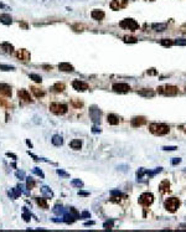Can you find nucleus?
Returning <instances> with one entry per match:
<instances>
[{
	"label": "nucleus",
	"instance_id": "3",
	"mask_svg": "<svg viewBox=\"0 0 186 232\" xmlns=\"http://www.w3.org/2000/svg\"><path fill=\"white\" fill-rule=\"evenodd\" d=\"M158 92L161 93L164 96H169V97H174L177 94L179 89H177L176 86H171V85H165L161 87H158Z\"/></svg>",
	"mask_w": 186,
	"mask_h": 232
},
{
	"label": "nucleus",
	"instance_id": "46",
	"mask_svg": "<svg viewBox=\"0 0 186 232\" xmlns=\"http://www.w3.org/2000/svg\"><path fill=\"white\" fill-rule=\"evenodd\" d=\"M181 163V159L180 158H175L174 160H173V165H176V164H180Z\"/></svg>",
	"mask_w": 186,
	"mask_h": 232
},
{
	"label": "nucleus",
	"instance_id": "13",
	"mask_svg": "<svg viewBox=\"0 0 186 232\" xmlns=\"http://www.w3.org/2000/svg\"><path fill=\"white\" fill-rule=\"evenodd\" d=\"M104 16H106V13L103 10H92L91 11V18L93 20H96V21H100V20H103L104 19Z\"/></svg>",
	"mask_w": 186,
	"mask_h": 232
},
{
	"label": "nucleus",
	"instance_id": "22",
	"mask_svg": "<svg viewBox=\"0 0 186 232\" xmlns=\"http://www.w3.org/2000/svg\"><path fill=\"white\" fill-rule=\"evenodd\" d=\"M138 94L141 96V97H154L155 96V92H154L153 89H147V88H144V89L138 91Z\"/></svg>",
	"mask_w": 186,
	"mask_h": 232
},
{
	"label": "nucleus",
	"instance_id": "9",
	"mask_svg": "<svg viewBox=\"0 0 186 232\" xmlns=\"http://www.w3.org/2000/svg\"><path fill=\"white\" fill-rule=\"evenodd\" d=\"M16 57H18V59L20 61H22V62H28L31 59V55H30V52L28 51V50L20 48V50H18V51H16Z\"/></svg>",
	"mask_w": 186,
	"mask_h": 232
},
{
	"label": "nucleus",
	"instance_id": "11",
	"mask_svg": "<svg viewBox=\"0 0 186 232\" xmlns=\"http://www.w3.org/2000/svg\"><path fill=\"white\" fill-rule=\"evenodd\" d=\"M72 87L76 89V91H80V92H84V91L88 89V85L86 82H83L81 80H74L72 82Z\"/></svg>",
	"mask_w": 186,
	"mask_h": 232
},
{
	"label": "nucleus",
	"instance_id": "26",
	"mask_svg": "<svg viewBox=\"0 0 186 232\" xmlns=\"http://www.w3.org/2000/svg\"><path fill=\"white\" fill-rule=\"evenodd\" d=\"M51 142H52V144L55 146H60V145L63 144V139H62L61 135H54L52 139H51Z\"/></svg>",
	"mask_w": 186,
	"mask_h": 232
},
{
	"label": "nucleus",
	"instance_id": "33",
	"mask_svg": "<svg viewBox=\"0 0 186 232\" xmlns=\"http://www.w3.org/2000/svg\"><path fill=\"white\" fill-rule=\"evenodd\" d=\"M160 44H161L163 46H166V47H169V46L174 45V41H173V40H170V39H163L161 41H160Z\"/></svg>",
	"mask_w": 186,
	"mask_h": 232
},
{
	"label": "nucleus",
	"instance_id": "20",
	"mask_svg": "<svg viewBox=\"0 0 186 232\" xmlns=\"http://www.w3.org/2000/svg\"><path fill=\"white\" fill-rule=\"evenodd\" d=\"M0 22L4 25H11L13 24V18L9 14H1L0 15Z\"/></svg>",
	"mask_w": 186,
	"mask_h": 232
},
{
	"label": "nucleus",
	"instance_id": "24",
	"mask_svg": "<svg viewBox=\"0 0 186 232\" xmlns=\"http://www.w3.org/2000/svg\"><path fill=\"white\" fill-rule=\"evenodd\" d=\"M65 88H66V86L63 83H61V82H57V83H55L51 87V91H52V92H63Z\"/></svg>",
	"mask_w": 186,
	"mask_h": 232
},
{
	"label": "nucleus",
	"instance_id": "19",
	"mask_svg": "<svg viewBox=\"0 0 186 232\" xmlns=\"http://www.w3.org/2000/svg\"><path fill=\"white\" fill-rule=\"evenodd\" d=\"M0 50L5 54H13L14 52V46L9 42H3L1 45H0Z\"/></svg>",
	"mask_w": 186,
	"mask_h": 232
},
{
	"label": "nucleus",
	"instance_id": "1",
	"mask_svg": "<svg viewBox=\"0 0 186 232\" xmlns=\"http://www.w3.org/2000/svg\"><path fill=\"white\" fill-rule=\"evenodd\" d=\"M149 130L154 135L161 137V135L167 134L169 130H170V128H169V126H166V124H164V123H151L149 126Z\"/></svg>",
	"mask_w": 186,
	"mask_h": 232
},
{
	"label": "nucleus",
	"instance_id": "27",
	"mask_svg": "<svg viewBox=\"0 0 186 232\" xmlns=\"http://www.w3.org/2000/svg\"><path fill=\"white\" fill-rule=\"evenodd\" d=\"M37 205L40 206L41 209H44V210H47L48 209V205H47V201H46V199H40V197H36L35 199Z\"/></svg>",
	"mask_w": 186,
	"mask_h": 232
},
{
	"label": "nucleus",
	"instance_id": "40",
	"mask_svg": "<svg viewBox=\"0 0 186 232\" xmlns=\"http://www.w3.org/2000/svg\"><path fill=\"white\" fill-rule=\"evenodd\" d=\"M103 227L107 228V230H111V228L113 227V221H107L104 225H103Z\"/></svg>",
	"mask_w": 186,
	"mask_h": 232
},
{
	"label": "nucleus",
	"instance_id": "48",
	"mask_svg": "<svg viewBox=\"0 0 186 232\" xmlns=\"http://www.w3.org/2000/svg\"><path fill=\"white\" fill-rule=\"evenodd\" d=\"M81 216H82V217H91V213L87 212V211H84V212H82Z\"/></svg>",
	"mask_w": 186,
	"mask_h": 232
},
{
	"label": "nucleus",
	"instance_id": "14",
	"mask_svg": "<svg viewBox=\"0 0 186 232\" xmlns=\"http://www.w3.org/2000/svg\"><path fill=\"white\" fill-rule=\"evenodd\" d=\"M18 96H19V98L21 99L22 102H26V103H30V102H32L31 96H30V93L28 92L26 89H20L19 92H18Z\"/></svg>",
	"mask_w": 186,
	"mask_h": 232
},
{
	"label": "nucleus",
	"instance_id": "23",
	"mask_svg": "<svg viewBox=\"0 0 186 232\" xmlns=\"http://www.w3.org/2000/svg\"><path fill=\"white\" fill-rule=\"evenodd\" d=\"M70 146L73 149V150H80V149L82 148V142L80 139H73V140H71Z\"/></svg>",
	"mask_w": 186,
	"mask_h": 232
},
{
	"label": "nucleus",
	"instance_id": "49",
	"mask_svg": "<svg viewBox=\"0 0 186 232\" xmlns=\"http://www.w3.org/2000/svg\"><path fill=\"white\" fill-rule=\"evenodd\" d=\"M6 155H7V156H10V158H13V159H16V155H15V154H11V153H6Z\"/></svg>",
	"mask_w": 186,
	"mask_h": 232
},
{
	"label": "nucleus",
	"instance_id": "21",
	"mask_svg": "<svg viewBox=\"0 0 186 232\" xmlns=\"http://www.w3.org/2000/svg\"><path fill=\"white\" fill-rule=\"evenodd\" d=\"M107 119H108V123L112 124V126H117V124H119V122H121V118L115 114H108Z\"/></svg>",
	"mask_w": 186,
	"mask_h": 232
},
{
	"label": "nucleus",
	"instance_id": "15",
	"mask_svg": "<svg viewBox=\"0 0 186 232\" xmlns=\"http://www.w3.org/2000/svg\"><path fill=\"white\" fill-rule=\"evenodd\" d=\"M145 123H147V119H145L144 117H134V118L130 120L132 127H134V128H138V127L144 126Z\"/></svg>",
	"mask_w": 186,
	"mask_h": 232
},
{
	"label": "nucleus",
	"instance_id": "51",
	"mask_svg": "<svg viewBox=\"0 0 186 232\" xmlns=\"http://www.w3.org/2000/svg\"><path fill=\"white\" fill-rule=\"evenodd\" d=\"M0 106H7V104H6V102H4L1 98H0Z\"/></svg>",
	"mask_w": 186,
	"mask_h": 232
},
{
	"label": "nucleus",
	"instance_id": "50",
	"mask_svg": "<svg viewBox=\"0 0 186 232\" xmlns=\"http://www.w3.org/2000/svg\"><path fill=\"white\" fill-rule=\"evenodd\" d=\"M78 195H81V196H88L89 194H88V193H83V191H80V193H78Z\"/></svg>",
	"mask_w": 186,
	"mask_h": 232
},
{
	"label": "nucleus",
	"instance_id": "25",
	"mask_svg": "<svg viewBox=\"0 0 186 232\" xmlns=\"http://www.w3.org/2000/svg\"><path fill=\"white\" fill-rule=\"evenodd\" d=\"M41 194L44 195L45 197H47V199L54 197V193H52V190L50 189V187H47V186H44V187L41 189Z\"/></svg>",
	"mask_w": 186,
	"mask_h": 232
},
{
	"label": "nucleus",
	"instance_id": "35",
	"mask_svg": "<svg viewBox=\"0 0 186 232\" xmlns=\"http://www.w3.org/2000/svg\"><path fill=\"white\" fill-rule=\"evenodd\" d=\"M30 78L33 80L35 82H37V83H41V82H42V77L39 76V74H35V73H31L30 74Z\"/></svg>",
	"mask_w": 186,
	"mask_h": 232
},
{
	"label": "nucleus",
	"instance_id": "36",
	"mask_svg": "<svg viewBox=\"0 0 186 232\" xmlns=\"http://www.w3.org/2000/svg\"><path fill=\"white\" fill-rule=\"evenodd\" d=\"M72 186H76V187H83V183H82V181L80 180V179H74V180H72Z\"/></svg>",
	"mask_w": 186,
	"mask_h": 232
},
{
	"label": "nucleus",
	"instance_id": "18",
	"mask_svg": "<svg viewBox=\"0 0 186 232\" xmlns=\"http://www.w3.org/2000/svg\"><path fill=\"white\" fill-rule=\"evenodd\" d=\"M58 70L62 71V72H73L74 71L73 66L70 65L68 62H61V63H58Z\"/></svg>",
	"mask_w": 186,
	"mask_h": 232
},
{
	"label": "nucleus",
	"instance_id": "37",
	"mask_svg": "<svg viewBox=\"0 0 186 232\" xmlns=\"http://www.w3.org/2000/svg\"><path fill=\"white\" fill-rule=\"evenodd\" d=\"M68 212L72 215V216H73L74 219H77V217H80V216H81V215H80L77 211H76V209H73V207H70V209H68Z\"/></svg>",
	"mask_w": 186,
	"mask_h": 232
},
{
	"label": "nucleus",
	"instance_id": "52",
	"mask_svg": "<svg viewBox=\"0 0 186 232\" xmlns=\"http://www.w3.org/2000/svg\"><path fill=\"white\" fill-rule=\"evenodd\" d=\"M20 25H21V26H22V28H25V29H28V25H26V24H25V22H20Z\"/></svg>",
	"mask_w": 186,
	"mask_h": 232
},
{
	"label": "nucleus",
	"instance_id": "28",
	"mask_svg": "<svg viewBox=\"0 0 186 232\" xmlns=\"http://www.w3.org/2000/svg\"><path fill=\"white\" fill-rule=\"evenodd\" d=\"M166 26H167V24H153V29L154 31L156 32H161V31H165L166 30Z\"/></svg>",
	"mask_w": 186,
	"mask_h": 232
},
{
	"label": "nucleus",
	"instance_id": "41",
	"mask_svg": "<svg viewBox=\"0 0 186 232\" xmlns=\"http://www.w3.org/2000/svg\"><path fill=\"white\" fill-rule=\"evenodd\" d=\"M16 178H19L20 180L25 179V173L24 171H16Z\"/></svg>",
	"mask_w": 186,
	"mask_h": 232
},
{
	"label": "nucleus",
	"instance_id": "6",
	"mask_svg": "<svg viewBox=\"0 0 186 232\" xmlns=\"http://www.w3.org/2000/svg\"><path fill=\"white\" fill-rule=\"evenodd\" d=\"M154 202V195L151 193H144L139 196V204L144 207H149V206Z\"/></svg>",
	"mask_w": 186,
	"mask_h": 232
},
{
	"label": "nucleus",
	"instance_id": "4",
	"mask_svg": "<svg viewBox=\"0 0 186 232\" xmlns=\"http://www.w3.org/2000/svg\"><path fill=\"white\" fill-rule=\"evenodd\" d=\"M119 26L124 30H129V31H137L139 29V24L135 21L134 19H124L119 22Z\"/></svg>",
	"mask_w": 186,
	"mask_h": 232
},
{
	"label": "nucleus",
	"instance_id": "45",
	"mask_svg": "<svg viewBox=\"0 0 186 232\" xmlns=\"http://www.w3.org/2000/svg\"><path fill=\"white\" fill-rule=\"evenodd\" d=\"M163 149H164V150H167V152L169 150H176L177 146H164Z\"/></svg>",
	"mask_w": 186,
	"mask_h": 232
},
{
	"label": "nucleus",
	"instance_id": "7",
	"mask_svg": "<svg viewBox=\"0 0 186 232\" xmlns=\"http://www.w3.org/2000/svg\"><path fill=\"white\" fill-rule=\"evenodd\" d=\"M89 117L93 120L94 124H99L100 123V111L97 108L96 106H92L89 108Z\"/></svg>",
	"mask_w": 186,
	"mask_h": 232
},
{
	"label": "nucleus",
	"instance_id": "32",
	"mask_svg": "<svg viewBox=\"0 0 186 232\" xmlns=\"http://www.w3.org/2000/svg\"><path fill=\"white\" fill-rule=\"evenodd\" d=\"M35 185H36L35 180L31 179V178H28V181H26V187H28L29 190H32L33 187H35Z\"/></svg>",
	"mask_w": 186,
	"mask_h": 232
},
{
	"label": "nucleus",
	"instance_id": "53",
	"mask_svg": "<svg viewBox=\"0 0 186 232\" xmlns=\"http://www.w3.org/2000/svg\"><path fill=\"white\" fill-rule=\"evenodd\" d=\"M181 128H186V126H184V127H181ZM184 130H185V132H186V129H184Z\"/></svg>",
	"mask_w": 186,
	"mask_h": 232
},
{
	"label": "nucleus",
	"instance_id": "17",
	"mask_svg": "<svg viewBox=\"0 0 186 232\" xmlns=\"http://www.w3.org/2000/svg\"><path fill=\"white\" fill-rule=\"evenodd\" d=\"M159 190L161 194H166L170 191V183H169V180H163L161 183L159 184Z\"/></svg>",
	"mask_w": 186,
	"mask_h": 232
},
{
	"label": "nucleus",
	"instance_id": "43",
	"mask_svg": "<svg viewBox=\"0 0 186 232\" xmlns=\"http://www.w3.org/2000/svg\"><path fill=\"white\" fill-rule=\"evenodd\" d=\"M54 212L57 213V215H60V213L62 215L63 213V210H62V207H58V206H56V207L54 209Z\"/></svg>",
	"mask_w": 186,
	"mask_h": 232
},
{
	"label": "nucleus",
	"instance_id": "10",
	"mask_svg": "<svg viewBox=\"0 0 186 232\" xmlns=\"http://www.w3.org/2000/svg\"><path fill=\"white\" fill-rule=\"evenodd\" d=\"M112 88L117 93H126V92H129L130 91V86L126 85V83H114L112 86Z\"/></svg>",
	"mask_w": 186,
	"mask_h": 232
},
{
	"label": "nucleus",
	"instance_id": "31",
	"mask_svg": "<svg viewBox=\"0 0 186 232\" xmlns=\"http://www.w3.org/2000/svg\"><path fill=\"white\" fill-rule=\"evenodd\" d=\"M123 40H124V42H126V44H135L138 41V39L137 37H134V36H124L123 37Z\"/></svg>",
	"mask_w": 186,
	"mask_h": 232
},
{
	"label": "nucleus",
	"instance_id": "34",
	"mask_svg": "<svg viewBox=\"0 0 186 232\" xmlns=\"http://www.w3.org/2000/svg\"><path fill=\"white\" fill-rule=\"evenodd\" d=\"M0 70L1 71H15L14 66H9V65H0Z\"/></svg>",
	"mask_w": 186,
	"mask_h": 232
},
{
	"label": "nucleus",
	"instance_id": "54",
	"mask_svg": "<svg viewBox=\"0 0 186 232\" xmlns=\"http://www.w3.org/2000/svg\"><path fill=\"white\" fill-rule=\"evenodd\" d=\"M185 91H186V87H185Z\"/></svg>",
	"mask_w": 186,
	"mask_h": 232
},
{
	"label": "nucleus",
	"instance_id": "38",
	"mask_svg": "<svg viewBox=\"0 0 186 232\" xmlns=\"http://www.w3.org/2000/svg\"><path fill=\"white\" fill-rule=\"evenodd\" d=\"M174 45H182V46H186V40L184 39H177L174 41Z\"/></svg>",
	"mask_w": 186,
	"mask_h": 232
},
{
	"label": "nucleus",
	"instance_id": "8",
	"mask_svg": "<svg viewBox=\"0 0 186 232\" xmlns=\"http://www.w3.org/2000/svg\"><path fill=\"white\" fill-rule=\"evenodd\" d=\"M155 173L153 171H148L145 169H139V171L137 173V178H138V181H147L148 179H150L151 176H154Z\"/></svg>",
	"mask_w": 186,
	"mask_h": 232
},
{
	"label": "nucleus",
	"instance_id": "44",
	"mask_svg": "<svg viewBox=\"0 0 186 232\" xmlns=\"http://www.w3.org/2000/svg\"><path fill=\"white\" fill-rule=\"evenodd\" d=\"M72 104L76 107V108H80V107H82V106H83V103H82V102H77V101H74V99H72Z\"/></svg>",
	"mask_w": 186,
	"mask_h": 232
},
{
	"label": "nucleus",
	"instance_id": "47",
	"mask_svg": "<svg viewBox=\"0 0 186 232\" xmlns=\"http://www.w3.org/2000/svg\"><path fill=\"white\" fill-rule=\"evenodd\" d=\"M92 132H93V133H100V129H99L98 127H96V126H94V127L92 128Z\"/></svg>",
	"mask_w": 186,
	"mask_h": 232
},
{
	"label": "nucleus",
	"instance_id": "2",
	"mask_svg": "<svg viewBox=\"0 0 186 232\" xmlns=\"http://www.w3.org/2000/svg\"><path fill=\"white\" fill-rule=\"evenodd\" d=\"M164 207L166 211L169 212H176V210L180 207V200L176 197H170V199H166L165 202H164Z\"/></svg>",
	"mask_w": 186,
	"mask_h": 232
},
{
	"label": "nucleus",
	"instance_id": "30",
	"mask_svg": "<svg viewBox=\"0 0 186 232\" xmlns=\"http://www.w3.org/2000/svg\"><path fill=\"white\" fill-rule=\"evenodd\" d=\"M20 194H21V193L19 191L18 189H10V191L7 193V195L10 196V199H18V197L20 196Z\"/></svg>",
	"mask_w": 186,
	"mask_h": 232
},
{
	"label": "nucleus",
	"instance_id": "12",
	"mask_svg": "<svg viewBox=\"0 0 186 232\" xmlns=\"http://www.w3.org/2000/svg\"><path fill=\"white\" fill-rule=\"evenodd\" d=\"M126 4H128V0H112L111 9L112 10H121L126 6Z\"/></svg>",
	"mask_w": 186,
	"mask_h": 232
},
{
	"label": "nucleus",
	"instance_id": "29",
	"mask_svg": "<svg viewBox=\"0 0 186 232\" xmlns=\"http://www.w3.org/2000/svg\"><path fill=\"white\" fill-rule=\"evenodd\" d=\"M31 92L35 94V97H37V98L45 96V91H42L40 88H36V87H31Z\"/></svg>",
	"mask_w": 186,
	"mask_h": 232
},
{
	"label": "nucleus",
	"instance_id": "16",
	"mask_svg": "<svg viewBox=\"0 0 186 232\" xmlns=\"http://www.w3.org/2000/svg\"><path fill=\"white\" fill-rule=\"evenodd\" d=\"M0 94L5 97H11V87L6 83H0Z\"/></svg>",
	"mask_w": 186,
	"mask_h": 232
},
{
	"label": "nucleus",
	"instance_id": "5",
	"mask_svg": "<svg viewBox=\"0 0 186 232\" xmlns=\"http://www.w3.org/2000/svg\"><path fill=\"white\" fill-rule=\"evenodd\" d=\"M50 111H51L54 114H57V115H60V114H65L67 113V111H68V107H67L66 104L63 103H51L50 104Z\"/></svg>",
	"mask_w": 186,
	"mask_h": 232
},
{
	"label": "nucleus",
	"instance_id": "42",
	"mask_svg": "<svg viewBox=\"0 0 186 232\" xmlns=\"http://www.w3.org/2000/svg\"><path fill=\"white\" fill-rule=\"evenodd\" d=\"M57 174H58V175H61V176H65V178H68V176H70L66 171H63V170H61V169H58V170H57Z\"/></svg>",
	"mask_w": 186,
	"mask_h": 232
},
{
	"label": "nucleus",
	"instance_id": "39",
	"mask_svg": "<svg viewBox=\"0 0 186 232\" xmlns=\"http://www.w3.org/2000/svg\"><path fill=\"white\" fill-rule=\"evenodd\" d=\"M33 173H35V174H36V175H39V176H41L42 179H44V178H45V175H44V173H42V171H41V170H40L39 168H35V169H33Z\"/></svg>",
	"mask_w": 186,
	"mask_h": 232
}]
</instances>
